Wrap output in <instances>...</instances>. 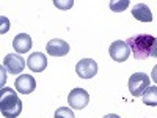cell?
<instances>
[{"instance_id": "5bb4252c", "label": "cell", "mask_w": 157, "mask_h": 118, "mask_svg": "<svg viewBox=\"0 0 157 118\" xmlns=\"http://www.w3.org/2000/svg\"><path fill=\"white\" fill-rule=\"evenodd\" d=\"M110 5V10L115 11V13H120V11H124L127 6H129V0H121V2H116V0H112L109 3Z\"/></svg>"}, {"instance_id": "d6986e66", "label": "cell", "mask_w": 157, "mask_h": 118, "mask_svg": "<svg viewBox=\"0 0 157 118\" xmlns=\"http://www.w3.org/2000/svg\"><path fill=\"white\" fill-rule=\"evenodd\" d=\"M151 79L155 82V85H157V65L152 68V73H151Z\"/></svg>"}, {"instance_id": "277c9868", "label": "cell", "mask_w": 157, "mask_h": 118, "mask_svg": "<svg viewBox=\"0 0 157 118\" xmlns=\"http://www.w3.org/2000/svg\"><path fill=\"white\" fill-rule=\"evenodd\" d=\"M109 54L112 57V60L121 63V61H126L129 57H130V47L126 41H121V39H118V41L112 43L110 47H109Z\"/></svg>"}, {"instance_id": "7a4b0ae2", "label": "cell", "mask_w": 157, "mask_h": 118, "mask_svg": "<svg viewBox=\"0 0 157 118\" xmlns=\"http://www.w3.org/2000/svg\"><path fill=\"white\" fill-rule=\"evenodd\" d=\"M154 39L155 38L149 33H137V35L130 36L126 43L129 44L134 58L145 60V58L151 57V47H152Z\"/></svg>"}, {"instance_id": "6da1fadb", "label": "cell", "mask_w": 157, "mask_h": 118, "mask_svg": "<svg viewBox=\"0 0 157 118\" xmlns=\"http://www.w3.org/2000/svg\"><path fill=\"white\" fill-rule=\"evenodd\" d=\"M0 112L5 118H17L22 112V101L13 88L0 90Z\"/></svg>"}, {"instance_id": "7c38bea8", "label": "cell", "mask_w": 157, "mask_h": 118, "mask_svg": "<svg viewBox=\"0 0 157 118\" xmlns=\"http://www.w3.org/2000/svg\"><path fill=\"white\" fill-rule=\"evenodd\" d=\"M132 16L140 22H151L152 21V13L148 5L145 3H137L132 6Z\"/></svg>"}, {"instance_id": "8fae6325", "label": "cell", "mask_w": 157, "mask_h": 118, "mask_svg": "<svg viewBox=\"0 0 157 118\" xmlns=\"http://www.w3.org/2000/svg\"><path fill=\"white\" fill-rule=\"evenodd\" d=\"M32 38L30 35L27 33H19L14 36V39H13V47H14V50L17 52V54H27V52L32 49Z\"/></svg>"}, {"instance_id": "30bf717a", "label": "cell", "mask_w": 157, "mask_h": 118, "mask_svg": "<svg viewBox=\"0 0 157 118\" xmlns=\"http://www.w3.org/2000/svg\"><path fill=\"white\" fill-rule=\"evenodd\" d=\"M27 66L33 73H43L47 66V58H46L44 54H41V52H33L32 55H29Z\"/></svg>"}, {"instance_id": "ac0fdd59", "label": "cell", "mask_w": 157, "mask_h": 118, "mask_svg": "<svg viewBox=\"0 0 157 118\" xmlns=\"http://www.w3.org/2000/svg\"><path fill=\"white\" fill-rule=\"evenodd\" d=\"M151 57L157 58V38L154 39V43H152V47H151Z\"/></svg>"}, {"instance_id": "5b68a950", "label": "cell", "mask_w": 157, "mask_h": 118, "mask_svg": "<svg viewBox=\"0 0 157 118\" xmlns=\"http://www.w3.org/2000/svg\"><path fill=\"white\" fill-rule=\"evenodd\" d=\"M75 73L80 79H93L98 73V63L93 58H82L75 65Z\"/></svg>"}, {"instance_id": "ba28073f", "label": "cell", "mask_w": 157, "mask_h": 118, "mask_svg": "<svg viewBox=\"0 0 157 118\" xmlns=\"http://www.w3.org/2000/svg\"><path fill=\"white\" fill-rule=\"evenodd\" d=\"M16 90L19 91V93L22 95H30L35 91L36 88V81H35V77L30 76V74H21L17 79H16Z\"/></svg>"}, {"instance_id": "8992f818", "label": "cell", "mask_w": 157, "mask_h": 118, "mask_svg": "<svg viewBox=\"0 0 157 118\" xmlns=\"http://www.w3.org/2000/svg\"><path fill=\"white\" fill-rule=\"evenodd\" d=\"M68 102H69V107L71 109L82 110L83 107L88 106L90 95L86 93L83 88H74V90H71V93L68 96Z\"/></svg>"}, {"instance_id": "9a60e30c", "label": "cell", "mask_w": 157, "mask_h": 118, "mask_svg": "<svg viewBox=\"0 0 157 118\" xmlns=\"http://www.w3.org/2000/svg\"><path fill=\"white\" fill-rule=\"evenodd\" d=\"M54 118H75V116H74V112L71 110V107H60V109H57Z\"/></svg>"}, {"instance_id": "2e32d148", "label": "cell", "mask_w": 157, "mask_h": 118, "mask_svg": "<svg viewBox=\"0 0 157 118\" xmlns=\"http://www.w3.org/2000/svg\"><path fill=\"white\" fill-rule=\"evenodd\" d=\"M54 5H55L57 8H60V10H69V8L74 5V2H72V0H69V2H60V0H54Z\"/></svg>"}, {"instance_id": "3957f363", "label": "cell", "mask_w": 157, "mask_h": 118, "mask_svg": "<svg viewBox=\"0 0 157 118\" xmlns=\"http://www.w3.org/2000/svg\"><path fill=\"white\" fill-rule=\"evenodd\" d=\"M149 77L145 73H134L129 77V91L132 93V96L138 98L143 96L145 90L149 87Z\"/></svg>"}, {"instance_id": "e0dca14e", "label": "cell", "mask_w": 157, "mask_h": 118, "mask_svg": "<svg viewBox=\"0 0 157 118\" xmlns=\"http://www.w3.org/2000/svg\"><path fill=\"white\" fill-rule=\"evenodd\" d=\"M0 22H2V27H0V33H6L8 29H10V22H8V19H6L5 16H2V18H0Z\"/></svg>"}, {"instance_id": "4fadbf2b", "label": "cell", "mask_w": 157, "mask_h": 118, "mask_svg": "<svg viewBox=\"0 0 157 118\" xmlns=\"http://www.w3.org/2000/svg\"><path fill=\"white\" fill-rule=\"evenodd\" d=\"M141 99H143V102H145V106H151V107L157 106V85H154V87L149 85L145 90Z\"/></svg>"}, {"instance_id": "52a82bcc", "label": "cell", "mask_w": 157, "mask_h": 118, "mask_svg": "<svg viewBox=\"0 0 157 118\" xmlns=\"http://www.w3.org/2000/svg\"><path fill=\"white\" fill-rule=\"evenodd\" d=\"M3 68L10 74H21L25 69V60L19 54H8L3 58Z\"/></svg>"}, {"instance_id": "ffe728a7", "label": "cell", "mask_w": 157, "mask_h": 118, "mask_svg": "<svg viewBox=\"0 0 157 118\" xmlns=\"http://www.w3.org/2000/svg\"><path fill=\"white\" fill-rule=\"evenodd\" d=\"M104 118H120V115H115V113H109V115H105Z\"/></svg>"}, {"instance_id": "9c48e42d", "label": "cell", "mask_w": 157, "mask_h": 118, "mask_svg": "<svg viewBox=\"0 0 157 118\" xmlns=\"http://www.w3.org/2000/svg\"><path fill=\"white\" fill-rule=\"evenodd\" d=\"M46 50L52 57H64L69 54V44L63 39H50L46 46Z\"/></svg>"}]
</instances>
